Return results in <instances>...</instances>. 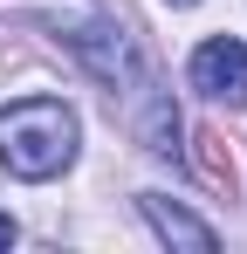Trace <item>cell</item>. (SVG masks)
<instances>
[{
    "label": "cell",
    "instance_id": "cell-2",
    "mask_svg": "<svg viewBox=\"0 0 247 254\" xmlns=\"http://www.w3.org/2000/svg\"><path fill=\"white\" fill-rule=\"evenodd\" d=\"M69 55H76L82 69L96 76V83L110 89V96H137V89L151 83V69H144V55H137V42L124 35V28H110V21H89V28H76L69 35Z\"/></svg>",
    "mask_w": 247,
    "mask_h": 254
},
{
    "label": "cell",
    "instance_id": "cell-4",
    "mask_svg": "<svg viewBox=\"0 0 247 254\" xmlns=\"http://www.w3.org/2000/svg\"><path fill=\"white\" fill-rule=\"evenodd\" d=\"M137 213L158 227V241H172V248H192V254H213V248H220V234H213L206 220H192L185 206H172L165 192H144V199H137Z\"/></svg>",
    "mask_w": 247,
    "mask_h": 254
},
{
    "label": "cell",
    "instance_id": "cell-6",
    "mask_svg": "<svg viewBox=\"0 0 247 254\" xmlns=\"http://www.w3.org/2000/svg\"><path fill=\"white\" fill-rule=\"evenodd\" d=\"M14 234H21V227H14V220L0 213V248H14Z\"/></svg>",
    "mask_w": 247,
    "mask_h": 254
},
{
    "label": "cell",
    "instance_id": "cell-5",
    "mask_svg": "<svg viewBox=\"0 0 247 254\" xmlns=\"http://www.w3.org/2000/svg\"><path fill=\"white\" fill-rule=\"evenodd\" d=\"M192 144H199V151H192V158H199V172L213 179V186H220V192H234V158L220 151V137H213V130H199Z\"/></svg>",
    "mask_w": 247,
    "mask_h": 254
},
{
    "label": "cell",
    "instance_id": "cell-1",
    "mask_svg": "<svg viewBox=\"0 0 247 254\" xmlns=\"http://www.w3.org/2000/svg\"><path fill=\"white\" fill-rule=\"evenodd\" d=\"M76 110L55 96H21L14 110H0V165L14 179H55L76 165Z\"/></svg>",
    "mask_w": 247,
    "mask_h": 254
},
{
    "label": "cell",
    "instance_id": "cell-7",
    "mask_svg": "<svg viewBox=\"0 0 247 254\" xmlns=\"http://www.w3.org/2000/svg\"><path fill=\"white\" fill-rule=\"evenodd\" d=\"M165 7H199V0H165Z\"/></svg>",
    "mask_w": 247,
    "mask_h": 254
},
{
    "label": "cell",
    "instance_id": "cell-3",
    "mask_svg": "<svg viewBox=\"0 0 247 254\" xmlns=\"http://www.w3.org/2000/svg\"><path fill=\"white\" fill-rule=\"evenodd\" d=\"M192 89L227 103V110H247V42H234V35L199 42L192 48Z\"/></svg>",
    "mask_w": 247,
    "mask_h": 254
}]
</instances>
